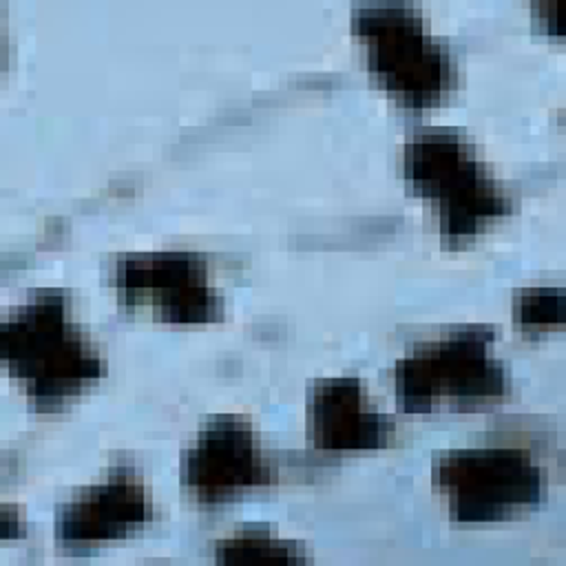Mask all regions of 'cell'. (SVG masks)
Wrapping results in <instances>:
<instances>
[{"label": "cell", "instance_id": "obj_1", "mask_svg": "<svg viewBox=\"0 0 566 566\" xmlns=\"http://www.w3.org/2000/svg\"><path fill=\"white\" fill-rule=\"evenodd\" d=\"M2 349L11 371L38 405H55L97 374V358L69 329L60 298H42L4 323Z\"/></svg>", "mask_w": 566, "mask_h": 566}, {"label": "cell", "instance_id": "obj_2", "mask_svg": "<svg viewBox=\"0 0 566 566\" xmlns=\"http://www.w3.org/2000/svg\"><path fill=\"white\" fill-rule=\"evenodd\" d=\"M369 62L389 91L411 104H427L449 86V57L407 7H374L356 13Z\"/></svg>", "mask_w": 566, "mask_h": 566}, {"label": "cell", "instance_id": "obj_3", "mask_svg": "<svg viewBox=\"0 0 566 566\" xmlns=\"http://www.w3.org/2000/svg\"><path fill=\"white\" fill-rule=\"evenodd\" d=\"M409 179L440 203L444 230L464 237L480 221L502 210V199L478 172V161L467 155L458 139L431 135L416 139L407 155Z\"/></svg>", "mask_w": 566, "mask_h": 566}, {"label": "cell", "instance_id": "obj_4", "mask_svg": "<svg viewBox=\"0 0 566 566\" xmlns=\"http://www.w3.org/2000/svg\"><path fill=\"white\" fill-rule=\"evenodd\" d=\"M484 336L458 334L431 345L398 369V396L409 409H429L440 398L469 400L502 391V374L484 352Z\"/></svg>", "mask_w": 566, "mask_h": 566}, {"label": "cell", "instance_id": "obj_5", "mask_svg": "<svg viewBox=\"0 0 566 566\" xmlns=\"http://www.w3.org/2000/svg\"><path fill=\"white\" fill-rule=\"evenodd\" d=\"M440 482L451 493L455 513L482 517L500 513L535 495V471L513 451H473L447 458L440 467Z\"/></svg>", "mask_w": 566, "mask_h": 566}, {"label": "cell", "instance_id": "obj_6", "mask_svg": "<svg viewBox=\"0 0 566 566\" xmlns=\"http://www.w3.org/2000/svg\"><path fill=\"white\" fill-rule=\"evenodd\" d=\"M117 285L128 303L150 305L170 321H203L214 314L203 268L186 256L126 261L119 265Z\"/></svg>", "mask_w": 566, "mask_h": 566}, {"label": "cell", "instance_id": "obj_7", "mask_svg": "<svg viewBox=\"0 0 566 566\" xmlns=\"http://www.w3.org/2000/svg\"><path fill=\"white\" fill-rule=\"evenodd\" d=\"M268 478V467L254 453L250 433L241 424H212L188 458L186 480L199 497L217 500L237 486H250Z\"/></svg>", "mask_w": 566, "mask_h": 566}, {"label": "cell", "instance_id": "obj_8", "mask_svg": "<svg viewBox=\"0 0 566 566\" xmlns=\"http://www.w3.org/2000/svg\"><path fill=\"white\" fill-rule=\"evenodd\" d=\"M316 444L327 449L371 447L382 438L385 424L374 413H365L354 382H329L316 391L314 405Z\"/></svg>", "mask_w": 566, "mask_h": 566}, {"label": "cell", "instance_id": "obj_9", "mask_svg": "<svg viewBox=\"0 0 566 566\" xmlns=\"http://www.w3.org/2000/svg\"><path fill=\"white\" fill-rule=\"evenodd\" d=\"M144 515V495L128 478H115L75 502L62 517V535L93 537Z\"/></svg>", "mask_w": 566, "mask_h": 566}]
</instances>
